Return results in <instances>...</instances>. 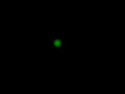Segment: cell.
Listing matches in <instances>:
<instances>
[{"label": "cell", "instance_id": "cell-1", "mask_svg": "<svg viewBox=\"0 0 125 94\" xmlns=\"http://www.w3.org/2000/svg\"><path fill=\"white\" fill-rule=\"evenodd\" d=\"M50 46L53 47L57 51H60L62 48H65L66 41L64 40V39H60V38H53V39L50 40Z\"/></svg>", "mask_w": 125, "mask_h": 94}]
</instances>
